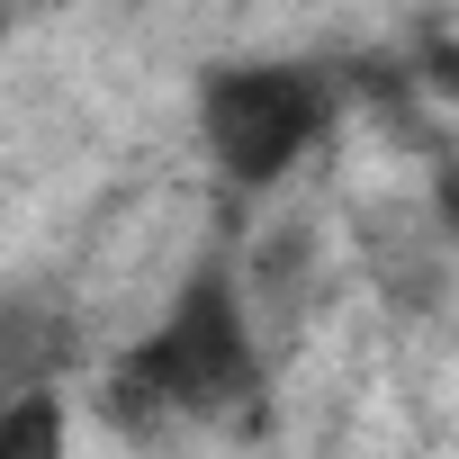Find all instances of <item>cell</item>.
I'll return each mask as SVG.
<instances>
[{
	"mask_svg": "<svg viewBox=\"0 0 459 459\" xmlns=\"http://www.w3.org/2000/svg\"><path fill=\"white\" fill-rule=\"evenodd\" d=\"M262 378V333H253V307L235 280L198 271L171 316L126 351V378H117V405L135 414H235Z\"/></svg>",
	"mask_w": 459,
	"mask_h": 459,
	"instance_id": "cell-1",
	"label": "cell"
},
{
	"mask_svg": "<svg viewBox=\"0 0 459 459\" xmlns=\"http://www.w3.org/2000/svg\"><path fill=\"white\" fill-rule=\"evenodd\" d=\"M441 207H450V225H459V171H450V180H441Z\"/></svg>",
	"mask_w": 459,
	"mask_h": 459,
	"instance_id": "cell-5",
	"label": "cell"
},
{
	"mask_svg": "<svg viewBox=\"0 0 459 459\" xmlns=\"http://www.w3.org/2000/svg\"><path fill=\"white\" fill-rule=\"evenodd\" d=\"M0 459H73V432H64V396L55 387H19L10 414H0Z\"/></svg>",
	"mask_w": 459,
	"mask_h": 459,
	"instance_id": "cell-4",
	"label": "cell"
},
{
	"mask_svg": "<svg viewBox=\"0 0 459 459\" xmlns=\"http://www.w3.org/2000/svg\"><path fill=\"white\" fill-rule=\"evenodd\" d=\"M360 271L396 298V307H450L459 280V225L432 198H378L360 216Z\"/></svg>",
	"mask_w": 459,
	"mask_h": 459,
	"instance_id": "cell-3",
	"label": "cell"
},
{
	"mask_svg": "<svg viewBox=\"0 0 459 459\" xmlns=\"http://www.w3.org/2000/svg\"><path fill=\"white\" fill-rule=\"evenodd\" d=\"M333 126V82L316 64H225L198 91V135L207 162L235 189H271L289 180Z\"/></svg>",
	"mask_w": 459,
	"mask_h": 459,
	"instance_id": "cell-2",
	"label": "cell"
}]
</instances>
